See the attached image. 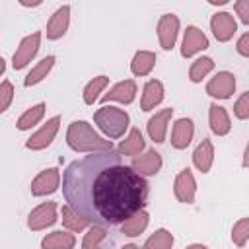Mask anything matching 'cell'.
Here are the masks:
<instances>
[{
    "instance_id": "cell-27",
    "label": "cell",
    "mask_w": 249,
    "mask_h": 249,
    "mask_svg": "<svg viewBox=\"0 0 249 249\" xmlns=\"http://www.w3.org/2000/svg\"><path fill=\"white\" fill-rule=\"evenodd\" d=\"M173 245V233L167 230H156L144 243L142 249H171Z\"/></svg>"
},
{
    "instance_id": "cell-13",
    "label": "cell",
    "mask_w": 249,
    "mask_h": 249,
    "mask_svg": "<svg viewBox=\"0 0 249 249\" xmlns=\"http://www.w3.org/2000/svg\"><path fill=\"white\" fill-rule=\"evenodd\" d=\"M130 167L140 175V177H150L156 175L161 169V156L156 150H148L142 156H136L130 163Z\"/></svg>"
},
{
    "instance_id": "cell-17",
    "label": "cell",
    "mask_w": 249,
    "mask_h": 249,
    "mask_svg": "<svg viewBox=\"0 0 249 249\" xmlns=\"http://www.w3.org/2000/svg\"><path fill=\"white\" fill-rule=\"evenodd\" d=\"M171 115H173V109L167 107V109L158 111L154 117H150V121H148L146 126H148L150 138H152L156 144H161V142L165 140V130H167V123H169Z\"/></svg>"
},
{
    "instance_id": "cell-22",
    "label": "cell",
    "mask_w": 249,
    "mask_h": 249,
    "mask_svg": "<svg viewBox=\"0 0 249 249\" xmlns=\"http://www.w3.org/2000/svg\"><path fill=\"white\" fill-rule=\"evenodd\" d=\"M74 245H76L74 233H68L62 230L45 235L41 241V249H74Z\"/></svg>"
},
{
    "instance_id": "cell-19",
    "label": "cell",
    "mask_w": 249,
    "mask_h": 249,
    "mask_svg": "<svg viewBox=\"0 0 249 249\" xmlns=\"http://www.w3.org/2000/svg\"><path fill=\"white\" fill-rule=\"evenodd\" d=\"M208 119H210V128L214 134L218 136H224L230 132L231 128V123H230V117H228V111L216 103H212L208 107Z\"/></svg>"
},
{
    "instance_id": "cell-14",
    "label": "cell",
    "mask_w": 249,
    "mask_h": 249,
    "mask_svg": "<svg viewBox=\"0 0 249 249\" xmlns=\"http://www.w3.org/2000/svg\"><path fill=\"white\" fill-rule=\"evenodd\" d=\"M193 134H195V124L191 119L183 117V119H177L175 124H173V130H171V146L177 148V150H185L191 140H193Z\"/></svg>"
},
{
    "instance_id": "cell-16",
    "label": "cell",
    "mask_w": 249,
    "mask_h": 249,
    "mask_svg": "<svg viewBox=\"0 0 249 249\" xmlns=\"http://www.w3.org/2000/svg\"><path fill=\"white\" fill-rule=\"evenodd\" d=\"M134 97H136V84H134V80H124V82L115 84V86L101 97V101H103V103H107V101H119V103L128 105V103L134 101Z\"/></svg>"
},
{
    "instance_id": "cell-35",
    "label": "cell",
    "mask_w": 249,
    "mask_h": 249,
    "mask_svg": "<svg viewBox=\"0 0 249 249\" xmlns=\"http://www.w3.org/2000/svg\"><path fill=\"white\" fill-rule=\"evenodd\" d=\"M233 8H235V12L239 14L241 21H243V23H249V0H239V2L233 4Z\"/></svg>"
},
{
    "instance_id": "cell-31",
    "label": "cell",
    "mask_w": 249,
    "mask_h": 249,
    "mask_svg": "<svg viewBox=\"0 0 249 249\" xmlns=\"http://www.w3.org/2000/svg\"><path fill=\"white\" fill-rule=\"evenodd\" d=\"M105 237H107V230L103 226H91L84 235L82 249H101V243Z\"/></svg>"
},
{
    "instance_id": "cell-38",
    "label": "cell",
    "mask_w": 249,
    "mask_h": 249,
    "mask_svg": "<svg viewBox=\"0 0 249 249\" xmlns=\"http://www.w3.org/2000/svg\"><path fill=\"white\" fill-rule=\"evenodd\" d=\"M4 70H6V62H4V58L0 56V74H4Z\"/></svg>"
},
{
    "instance_id": "cell-1",
    "label": "cell",
    "mask_w": 249,
    "mask_h": 249,
    "mask_svg": "<svg viewBox=\"0 0 249 249\" xmlns=\"http://www.w3.org/2000/svg\"><path fill=\"white\" fill-rule=\"evenodd\" d=\"M148 183L117 152H95L62 173L68 206L95 226H117L144 208Z\"/></svg>"
},
{
    "instance_id": "cell-10",
    "label": "cell",
    "mask_w": 249,
    "mask_h": 249,
    "mask_svg": "<svg viewBox=\"0 0 249 249\" xmlns=\"http://www.w3.org/2000/svg\"><path fill=\"white\" fill-rule=\"evenodd\" d=\"M210 29H212L214 37H216L220 43H226V41H230V39L233 37V33L237 31V23H235V19H233L231 14H228V12H218V14H214L212 19H210Z\"/></svg>"
},
{
    "instance_id": "cell-39",
    "label": "cell",
    "mask_w": 249,
    "mask_h": 249,
    "mask_svg": "<svg viewBox=\"0 0 249 249\" xmlns=\"http://www.w3.org/2000/svg\"><path fill=\"white\" fill-rule=\"evenodd\" d=\"M226 2H228V0H210V4H212V6H216V4H220V6H222V4H226Z\"/></svg>"
},
{
    "instance_id": "cell-5",
    "label": "cell",
    "mask_w": 249,
    "mask_h": 249,
    "mask_svg": "<svg viewBox=\"0 0 249 249\" xmlns=\"http://www.w3.org/2000/svg\"><path fill=\"white\" fill-rule=\"evenodd\" d=\"M56 222V202H43L33 208L27 216V228L31 231L45 230Z\"/></svg>"
},
{
    "instance_id": "cell-21",
    "label": "cell",
    "mask_w": 249,
    "mask_h": 249,
    "mask_svg": "<svg viewBox=\"0 0 249 249\" xmlns=\"http://www.w3.org/2000/svg\"><path fill=\"white\" fill-rule=\"evenodd\" d=\"M148 222H150V214L142 208V210H138L136 214H132L130 218H126V220L121 224V231H123L124 235H128V237H136V235H140V233L146 230Z\"/></svg>"
},
{
    "instance_id": "cell-20",
    "label": "cell",
    "mask_w": 249,
    "mask_h": 249,
    "mask_svg": "<svg viewBox=\"0 0 249 249\" xmlns=\"http://www.w3.org/2000/svg\"><path fill=\"white\" fill-rule=\"evenodd\" d=\"M193 161L196 165V169L200 173H208L210 167H212V161H214V146L208 138H204L193 152Z\"/></svg>"
},
{
    "instance_id": "cell-28",
    "label": "cell",
    "mask_w": 249,
    "mask_h": 249,
    "mask_svg": "<svg viewBox=\"0 0 249 249\" xmlns=\"http://www.w3.org/2000/svg\"><path fill=\"white\" fill-rule=\"evenodd\" d=\"M62 224L70 231H82V230H86L89 226V222L86 218H82L78 212H74L68 204L62 206Z\"/></svg>"
},
{
    "instance_id": "cell-32",
    "label": "cell",
    "mask_w": 249,
    "mask_h": 249,
    "mask_svg": "<svg viewBox=\"0 0 249 249\" xmlns=\"http://www.w3.org/2000/svg\"><path fill=\"white\" fill-rule=\"evenodd\" d=\"M247 237H249V218H241L239 222L233 224V230H231V239L237 247H243L247 243Z\"/></svg>"
},
{
    "instance_id": "cell-36",
    "label": "cell",
    "mask_w": 249,
    "mask_h": 249,
    "mask_svg": "<svg viewBox=\"0 0 249 249\" xmlns=\"http://www.w3.org/2000/svg\"><path fill=\"white\" fill-rule=\"evenodd\" d=\"M237 53L241 56H249V33H243L237 41Z\"/></svg>"
},
{
    "instance_id": "cell-24",
    "label": "cell",
    "mask_w": 249,
    "mask_h": 249,
    "mask_svg": "<svg viewBox=\"0 0 249 249\" xmlns=\"http://www.w3.org/2000/svg\"><path fill=\"white\" fill-rule=\"evenodd\" d=\"M144 146H146V142H144L142 132L138 128H132L128 132V136L119 144V152L117 154H121V156H134L136 158L144 150Z\"/></svg>"
},
{
    "instance_id": "cell-12",
    "label": "cell",
    "mask_w": 249,
    "mask_h": 249,
    "mask_svg": "<svg viewBox=\"0 0 249 249\" xmlns=\"http://www.w3.org/2000/svg\"><path fill=\"white\" fill-rule=\"evenodd\" d=\"M204 49H208V39H206V35H204L198 27L189 25V27L185 29V35H183L181 56L189 58V56H193V54H196V53H200V51H204Z\"/></svg>"
},
{
    "instance_id": "cell-40",
    "label": "cell",
    "mask_w": 249,
    "mask_h": 249,
    "mask_svg": "<svg viewBox=\"0 0 249 249\" xmlns=\"http://www.w3.org/2000/svg\"><path fill=\"white\" fill-rule=\"evenodd\" d=\"M123 249H140V247H138V245H134V243H128V245H124Z\"/></svg>"
},
{
    "instance_id": "cell-9",
    "label": "cell",
    "mask_w": 249,
    "mask_h": 249,
    "mask_svg": "<svg viewBox=\"0 0 249 249\" xmlns=\"http://www.w3.org/2000/svg\"><path fill=\"white\" fill-rule=\"evenodd\" d=\"M177 33H179V18L173 14H163L158 21V39L161 49L171 51L177 41Z\"/></svg>"
},
{
    "instance_id": "cell-7",
    "label": "cell",
    "mask_w": 249,
    "mask_h": 249,
    "mask_svg": "<svg viewBox=\"0 0 249 249\" xmlns=\"http://www.w3.org/2000/svg\"><path fill=\"white\" fill-rule=\"evenodd\" d=\"M60 185V173L56 167L43 169L33 181H31V195L33 196H45L58 189Z\"/></svg>"
},
{
    "instance_id": "cell-34",
    "label": "cell",
    "mask_w": 249,
    "mask_h": 249,
    "mask_svg": "<svg viewBox=\"0 0 249 249\" xmlns=\"http://www.w3.org/2000/svg\"><path fill=\"white\" fill-rule=\"evenodd\" d=\"M233 113H235V117L241 119V121H245V119L249 117V91H243L241 97L235 101Z\"/></svg>"
},
{
    "instance_id": "cell-11",
    "label": "cell",
    "mask_w": 249,
    "mask_h": 249,
    "mask_svg": "<svg viewBox=\"0 0 249 249\" xmlns=\"http://www.w3.org/2000/svg\"><path fill=\"white\" fill-rule=\"evenodd\" d=\"M235 89V76L231 72H218L208 84H206V93L218 99H228L231 97Z\"/></svg>"
},
{
    "instance_id": "cell-2",
    "label": "cell",
    "mask_w": 249,
    "mask_h": 249,
    "mask_svg": "<svg viewBox=\"0 0 249 249\" xmlns=\"http://www.w3.org/2000/svg\"><path fill=\"white\" fill-rule=\"evenodd\" d=\"M66 142L74 152H111L113 150V142L101 138L86 121H74L68 126L66 132Z\"/></svg>"
},
{
    "instance_id": "cell-6",
    "label": "cell",
    "mask_w": 249,
    "mask_h": 249,
    "mask_svg": "<svg viewBox=\"0 0 249 249\" xmlns=\"http://www.w3.org/2000/svg\"><path fill=\"white\" fill-rule=\"evenodd\" d=\"M58 126H60V117L56 115V117L49 119V121L25 142V148H27V150H43V148H47V146L54 140V136H56V132H58Z\"/></svg>"
},
{
    "instance_id": "cell-26",
    "label": "cell",
    "mask_w": 249,
    "mask_h": 249,
    "mask_svg": "<svg viewBox=\"0 0 249 249\" xmlns=\"http://www.w3.org/2000/svg\"><path fill=\"white\" fill-rule=\"evenodd\" d=\"M43 115H45V103H37V105H33V107H29L19 119H18V128L19 130H29L31 126H35L41 119H43Z\"/></svg>"
},
{
    "instance_id": "cell-37",
    "label": "cell",
    "mask_w": 249,
    "mask_h": 249,
    "mask_svg": "<svg viewBox=\"0 0 249 249\" xmlns=\"http://www.w3.org/2000/svg\"><path fill=\"white\" fill-rule=\"evenodd\" d=\"M187 249H208L206 245H200V243H193V245H189Z\"/></svg>"
},
{
    "instance_id": "cell-4",
    "label": "cell",
    "mask_w": 249,
    "mask_h": 249,
    "mask_svg": "<svg viewBox=\"0 0 249 249\" xmlns=\"http://www.w3.org/2000/svg\"><path fill=\"white\" fill-rule=\"evenodd\" d=\"M39 45H41V33H39V31H35V33H31V35L23 37L21 43H19V47H18L16 53H14V58H12L14 70L25 68V66L31 62V58L37 54Z\"/></svg>"
},
{
    "instance_id": "cell-15",
    "label": "cell",
    "mask_w": 249,
    "mask_h": 249,
    "mask_svg": "<svg viewBox=\"0 0 249 249\" xmlns=\"http://www.w3.org/2000/svg\"><path fill=\"white\" fill-rule=\"evenodd\" d=\"M68 23H70V6H60L49 19L47 23V37L51 41H56L60 39L66 29H68Z\"/></svg>"
},
{
    "instance_id": "cell-23",
    "label": "cell",
    "mask_w": 249,
    "mask_h": 249,
    "mask_svg": "<svg viewBox=\"0 0 249 249\" xmlns=\"http://www.w3.org/2000/svg\"><path fill=\"white\" fill-rule=\"evenodd\" d=\"M156 53L152 51H138L134 53L132 56V62H130V72L134 76H146L152 72V68L156 66Z\"/></svg>"
},
{
    "instance_id": "cell-29",
    "label": "cell",
    "mask_w": 249,
    "mask_h": 249,
    "mask_svg": "<svg viewBox=\"0 0 249 249\" xmlns=\"http://www.w3.org/2000/svg\"><path fill=\"white\" fill-rule=\"evenodd\" d=\"M214 70V60L210 58V56H200V58H196L193 64H191V70H189V78H191V82H200L206 74H210Z\"/></svg>"
},
{
    "instance_id": "cell-8",
    "label": "cell",
    "mask_w": 249,
    "mask_h": 249,
    "mask_svg": "<svg viewBox=\"0 0 249 249\" xmlns=\"http://www.w3.org/2000/svg\"><path fill=\"white\" fill-rule=\"evenodd\" d=\"M173 193H175V198L179 202H185V204H193L195 202V193H196V181L191 173V169H181L175 177V183H173Z\"/></svg>"
},
{
    "instance_id": "cell-25",
    "label": "cell",
    "mask_w": 249,
    "mask_h": 249,
    "mask_svg": "<svg viewBox=\"0 0 249 249\" xmlns=\"http://www.w3.org/2000/svg\"><path fill=\"white\" fill-rule=\"evenodd\" d=\"M54 56L53 54H49V56H45L43 60H39L33 68H31V72L25 76V80H23V84L29 88V86H35V84H39L43 78H47V74L51 72V68H53V64H54Z\"/></svg>"
},
{
    "instance_id": "cell-3",
    "label": "cell",
    "mask_w": 249,
    "mask_h": 249,
    "mask_svg": "<svg viewBox=\"0 0 249 249\" xmlns=\"http://www.w3.org/2000/svg\"><path fill=\"white\" fill-rule=\"evenodd\" d=\"M93 121L109 138H121L130 123L126 111L111 105H103L101 109H97L93 113Z\"/></svg>"
},
{
    "instance_id": "cell-18",
    "label": "cell",
    "mask_w": 249,
    "mask_h": 249,
    "mask_svg": "<svg viewBox=\"0 0 249 249\" xmlns=\"http://www.w3.org/2000/svg\"><path fill=\"white\" fill-rule=\"evenodd\" d=\"M163 99V84L160 80H148L144 89H142V99H140V109L142 111H152L158 103Z\"/></svg>"
},
{
    "instance_id": "cell-30",
    "label": "cell",
    "mask_w": 249,
    "mask_h": 249,
    "mask_svg": "<svg viewBox=\"0 0 249 249\" xmlns=\"http://www.w3.org/2000/svg\"><path fill=\"white\" fill-rule=\"evenodd\" d=\"M107 84H109V78H107V76H97V78H93V80L84 88V103H86V105H93V101H95L97 95L105 89Z\"/></svg>"
},
{
    "instance_id": "cell-33",
    "label": "cell",
    "mask_w": 249,
    "mask_h": 249,
    "mask_svg": "<svg viewBox=\"0 0 249 249\" xmlns=\"http://www.w3.org/2000/svg\"><path fill=\"white\" fill-rule=\"evenodd\" d=\"M12 99H14V86L8 80L0 82V113H4L10 107Z\"/></svg>"
}]
</instances>
